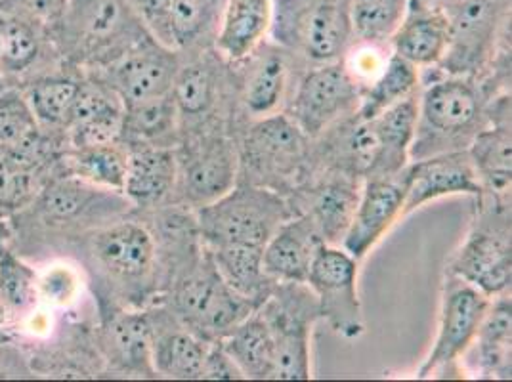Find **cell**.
I'll use <instances>...</instances> for the list:
<instances>
[{"mask_svg": "<svg viewBox=\"0 0 512 382\" xmlns=\"http://www.w3.org/2000/svg\"><path fill=\"white\" fill-rule=\"evenodd\" d=\"M411 2H417V4H423V6H432V8H444L451 4L453 0H411Z\"/></svg>", "mask_w": 512, "mask_h": 382, "instance_id": "cell-46", "label": "cell"}, {"mask_svg": "<svg viewBox=\"0 0 512 382\" xmlns=\"http://www.w3.org/2000/svg\"><path fill=\"white\" fill-rule=\"evenodd\" d=\"M256 310L274 335L276 356L272 379H310V335L314 321L320 318L318 300L310 287L306 283H276Z\"/></svg>", "mask_w": 512, "mask_h": 382, "instance_id": "cell-6", "label": "cell"}, {"mask_svg": "<svg viewBox=\"0 0 512 382\" xmlns=\"http://www.w3.org/2000/svg\"><path fill=\"white\" fill-rule=\"evenodd\" d=\"M50 35L29 20L12 0H0V75L20 77L33 69Z\"/></svg>", "mask_w": 512, "mask_h": 382, "instance_id": "cell-23", "label": "cell"}, {"mask_svg": "<svg viewBox=\"0 0 512 382\" xmlns=\"http://www.w3.org/2000/svg\"><path fill=\"white\" fill-rule=\"evenodd\" d=\"M388 58H384L383 50L379 48V43H365L358 52H354L352 58L342 62L348 69V73L358 81V85L365 88V85H371L384 69Z\"/></svg>", "mask_w": 512, "mask_h": 382, "instance_id": "cell-42", "label": "cell"}, {"mask_svg": "<svg viewBox=\"0 0 512 382\" xmlns=\"http://www.w3.org/2000/svg\"><path fill=\"white\" fill-rule=\"evenodd\" d=\"M411 0H350L348 12L354 37L363 43L390 41L404 22Z\"/></svg>", "mask_w": 512, "mask_h": 382, "instance_id": "cell-38", "label": "cell"}, {"mask_svg": "<svg viewBox=\"0 0 512 382\" xmlns=\"http://www.w3.org/2000/svg\"><path fill=\"white\" fill-rule=\"evenodd\" d=\"M107 354L125 371L155 377L151 363V327L148 316L121 312L107 319L104 327ZM109 360V361H111Z\"/></svg>", "mask_w": 512, "mask_h": 382, "instance_id": "cell-27", "label": "cell"}, {"mask_svg": "<svg viewBox=\"0 0 512 382\" xmlns=\"http://www.w3.org/2000/svg\"><path fill=\"white\" fill-rule=\"evenodd\" d=\"M323 243L310 214L289 218L264 245V272L276 283H306L310 262Z\"/></svg>", "mask_w": 512, "mask_h": 382, "instance_id": "cell-18", "label": "cell"}, {"mask_svg": "<svg viewBox=\"0 0 512 382\" xmlns=\"http://www.w3.org/2000/svg\"><path fill=\"white\" fill-rule=\"evenodd\" d=\"M287 79L289 69L285 58L276 52H270L266 56L262 54L253 65L245 83L243 102L247 111L258 119L276 115L285 100Z\"/></svg>", "mask_w": 512, "mask_h": 382, "instance_id": "cell-33", "label": "cell"}, {"mask_svg": "<svg viewBox=\"0 0 512 382\" xmlns=\"http://www.w3.org/2000/svg\"><path fill=\"white\" fill-rule=\"evenodd\" d=\"M392 54L415 67L440 64L451 44V18L444 8L409 2L404 22L390 37Z\"/></svg>", "mask_w": 512, "mask_h": 382, "instance_id": "cell-17", "label": "cell"}, {"mask_svg": "<svg viewBox=\"0 0 512 382\" xmlns=\"http://www.w3.org/2000/svg\"><path fill=\"white\" fill-rule=\"evenodd\" d=\"M178 69L172 48L148 37L104 67V85L113 90L123 107L138 106L171 94Z\"/></svg>", "mask_w": 512, "mask_h": 382, "instance_id": "cell-11", "label": "cell"}, {"mask_svg": "<svg viewBox=\"0 0 512 382\" xmlns=\"http://www.w3.org/2000/svg\"><path fill=\"white\" fill-rule=\"evenodd\" d=\"M344 2H346V4H348V2H350V0H344Z\"/></svg>", "mask_w": 512, "mask_h": 382, "instance_id": "cell-47", "label": "cell"}, {"mask_svg": "<svg viewBox=\"0 0 512 382\" xmlns=\"http://www.w3.org/2000/svg\"><path fill=\"white\" fill-rule=\"evenodd\" d=\"M482 191L484 186L469 151L457 149L428 155L413 167H406V201L402 214L446 195H480Z\"/></svg>", "mask_w": 512, "mask_h": 382, "instance_id": "cell-16", "label": "cell"}, {"mask_svg": "<svg viewBox=\"0 0 512 382\" xmlns=\"http://www.w3.org/2000/svg\"><path fill=\"white\" fill-rule=\"evenodd\" d=\"M178 184L176 153L167 146H136L128 151L123 193L132 207H157Z\"/></svg>", "mask_w": 512, "mask_h": 382, "instance_id": "cell-22", "label": "cell"}, {"mask_svg": "<svg viewBox=\"0 0 512 382\" xmlns=\"http://www.w3.org/2000/svg\"><path fill=\"white\" fill-rule=\"evenodd\" d=\"M220 344L237 363L245 379H272L276 344L266 319L258 310L235 325L220 339Z\"/></svg>", "mask_w": 512, "mask_h": 382, "instance_id": "cell-26", "label": "cell"}, {"mask_svg": "<svg viewBox=\"0 0 512 382\" xmlns=\"http://www.w3.org/2000/svg\"><path fill=\"white\" fill-rule=\"evenodd\" d=\"M289 218L291 211L283 197L256 184L234 186L195 214L197 232L209 249L224 245L264 247Z\"/></svg>", "mask_w": 512, "mask_h": 382, "instance_id": "cell-2", "label": "cell"}, {"mask_svg": "<svg viewBox=\"0 0 512 382\" xmlns=\"http://www.w3.org/2000/svg\"><path fill=\"white\" fill-rule=\"evenodd\" d=\"M511 300L501 298L491 304L469 350L474 354L476 369L490 377L511 379Z\"/></svg>", "mask_w": 512, "mask_h": 382, "instance_id": "cell-29", "label": "cell"}, {"mask_svg": "<svg viewBox=\"0 0 512 382\" xmlns=\"http://www.w3.org/2000/svg\"><path fill=\"white\" fill-rule=\"evenodd\" d=\"M419 117V100L415 94L384 109L371 119L379 140V159L369 176H392L406 169L407 155L413 144Z\"/></svg>", "mask_w": 512, "mask_h": 382, "instance_id": "cell-24", "label": "cell"}, {"mask_svg": "<svg viewBox=\"0 0 512 382\" xmlns=\"http://www.w3.org/2000/svg\"><path fill=\"white\" fill-rule=\"evenodd\" d=\"M151 37L128 0H69L50 33L60 54L75 64L106 67Z\"/></svg>", "mask_w": 512, "mask_h": 382, "instance_id": "cell-1", "label": "cell"}, {"mask_svg": "<svg viewBox=\"0 0 512 382\" xmlns=\"http://www.w3.org/2000/svg\"><path fill=\"white\" fill-rule=\"evenodd\" d=\"M178 117L199 119L214 106L216 83L213 71L205 64H192L178 69L171 88Z\"/></svg>", "mask_w": 512, "mask_h": 382, "instance_id": "cell-39", "label": "cell"}, {"mask_svg": "<svg viewBox=\"0 0 512 382\" xmlns=\"http://www.w3.org/2000/svg\"><path fill=\"white\" fill-rule=\"evenodd\" d=\"M178 121V111L171 94L125 107L121 138L132 146H165Z\"/></svg>", "mask_w": 512, "mask_h": 382, "instance_id": "cell-34", "label": "cell"}, {"mask_svg": "<svg viewBox=\"0 0 512 382\" xmlns=\"http://www.w3.org/2000/svg\"><path fill=\"white\" fill-rule=\"evenodd\" d=\"M127 157L125 149L115 144L90 146V148H71L65 155L67 174L88 182L104 190L121 191L127 176Z\"/></svg>", "mask_w": 512, "mask_h": 382, "instance_id": "cell-30", "label": "cell"}, {"mask_svg": "<svg viewBox=\"0 0 512 382\" xmlns=\"http://www.w3.org/2000/svg\"><path fill=\"white\" fill-rule=\"evenodd\" d=\"M41 167L22 155L0 148V216L22 211L41 190Z\"/></svg>", "mask_w": 512, "mask_h": 382, "instance_id": "cell-37", "label": "cell"}, {"mask_svg": "<svg viewBox=\"0 0 512 382\" xmlns=\"http://www.w3.org/2000/svg\"><path fill=\"white\" fill-rule=\"evenodd\" d=\"M306 285L316 295L320 318L344 339L363 333L358 297V260L342 247L323 243L310 262Z\"/></svg>", "mask_w": 512, "mask_h": 382, "instance_id": "cell-7", "label": "cell"}, {"mask_svg": "<svg viewBox=\"0 0 512 382\" xmlns=\"http://www.w3.org/2000/svg\"><path fill=\"white\" fill-rule=\"evenodd\" d=\"M490 306V297L463 279L457 277L455 283H449L442 300L438 335L417 373V379H428L436 371L465 356Z\"/></svg>", "mask_w": 512, "mask_h": 382, "instance_id": "cell-12", "label": "cell"}, {"mask_svg": "<svg viewBox=\"0 0 512 382\" xmlns=\"http://www.w3.org/2000/svg\"><path fill=\"white\" fill-rule=\"evenodd\" d=\"M304 134L287 115L264 117L251 128L245 140V155L251 167L264 174L289 178L304 155Z\"/></svg>", "mask_w": 512, "mask_h": 382, "instance_id": "cell-19", "label": "cell"}, {"mask_svg": "<svg viewBox=\"0 0 512 382\" xmlns=\"http://www.w3.org/2000/svg\"><path fill=\"white\" fill-rule=\"evenodd\" d=\"M96 264L128 295L146 297L157 274V243L150 230L132 220L111 222L92 237Z\"/></svg>", "mask_w": 512, "mask_h": 382, "instance_id": "cell-8", "label": "cell"}, {"mask_svg": "<svg viewBox=\"0 0 512 382\" xmlns=\"http://www.w3.org/2000/svg\"><path fill=\"white\" fill-rule=\"evenodd\" d=\"M419 85V67L409 64L396 54L388 56L381 75L362 90V100L356 117L371 121L415 92Z\"/></svg>", "mask_w": 512, "mask_h": 382, "instance_id": "cell-31", "label": "cell"}, {"mask_svg": "<svg viewBox=\"0 0 512 382\" xmlns=\"http://www.w3.org/2000/svg\"><path fill=\"white\" fill-rule=\"evenodd\" d=\"M214 0H174L169 16V48L197 43L211 23Z\"/></svg>", "mask_w": 512, "mask_h": 382, "instance_id": "cell-40", "label": "cell"}, {"mask_svg": "<svg viewBox=\"0 0 512 382\" xmlns=\"http://www.w3.org/2000/svg\"><path fill=\"white\" fill-rule=\"evenodd\" d=\"M511 224L476 226L451 264L453 276L463 279L488 297L511 287Z\"/></svg>", "mask_w": 512, "mask_h": 382, "instance_id": "cell-15", "label": "cell"}, {"mask_svg": "<svg viewBox=\"0 0 512 382\" xmlns=\"http://www.w3.org/2000/svg\"><path fill=\"white\" fill-rule=\"evenodd\" d=\"M404 201L406 169L392 176H367L350 226L342 237V249L362 260L402 216Z\"/></svg>", "mask_w": 512, "mask_h": 382, "instance_id": "cell-13", "label": "cell"}, {"mask_svg": "<svg viewBox=\"0 0 512 382\" xmlns=\"http://www.w3.org/2000/svg\"><path fill=\"white\" fill-rule=\"evenodd\" d=\"M148 321L151 327V363L155 375L182 381L201 379L203 361L211 342L186 329L174 314L161 321L148 316Z\"/></svg>", "mask_w": 512, "mask_h": 382, "instance_id": "cell-20", "label": "cell"}, {"mask_svg": "<svg viewBox=\"0 0 512 382\" xmlns=\"http://www.w3.org/2000/svg\"><path fill=\"white\" fill-rule=\"evenodd\" d=\"M470 159L482 186L505 191L511 186V130L507 127L480 130L472 140Z\"/></svg>", "mask_w": 512, "mask_h": 382, "instance_id": "cell-36", "label": "cell"}, {"mask_svg": "<svg viewBox=\"0 0 512 382\" xmlns=\"http://www.w3.org/2000/svg\"><path fill=\"white\" fill-rule=\"evenodd\" d=\"M79 88L81 83L71 77L48 75L35 79L22 92L41 127L65 130L71 119Z\"/></svg>", "mask_w": 512, "mask_h": 382, "instance_id": "cell-32", "label": "cell"}, {"mask_svg": "<svg viewBox=\"0 0 512 382\" xmlns=\"http://www.w3.org/2000/svg\"><path fill=\"white\" fill-rule=\"evenodd\" d=\"M264 247L253 245H224L209 251L218 274L222 279L256 306H260L272 293L276 281L264 272L262 264Z\"/></svg>", "mask_w": 512, "mask_h": 382, "instance_id": "cell-28", "label": "cell"}, {"mask_svg": "<svg viewBox=\"0 0 512 382\" xmlns=\"http://www.w3.org/2000/svg\"><path fill=\"white\" fill-rule=\"evenodd\" d=\"M201 379H211V381H239L245 379L241 369L237 367L230 354L224 350L220 340H214L209 344L207 356L203 361L201 369Z\"/></svg>", "mask_w": 512, "mask_h": 382, "instance_id": "cell-44", "label": "cell"}, {"mask_svg": "<svg viewBox=\"0 0 512 382\" xmlns=\"http://www.w3.org/2000/svg\"><path fill=\"white\" fill-rule=\"evenodd\" d=\"M348 178L346 174L337 182L325 184L318 193L314 209L308 213L327 245H337L339 237L342 241L358 203L360 193Z\"/></svg>", "mask_w": 512, "mask_h": 382, "instance_id": "cell-35", "label": "cell"}, {"mask_svg": "<svg viewBox=\"0 0 512 382\" xmlns=\"http://www.w3.org/2000/svg\"><path fill=\"white\" fill-rule=\"evenodd\" d=\"M176 161L180 188L192 207H205L235 186L239 161L226 136H203L184 155H176Z\"/></svg>", "mask_w": 512, "mask_h": 382, "instance_id": "cell-14", "label": "cell"}, {"mask_svg": "<svg viewBox=\"0 0 512 382\" xmlns=\"http://www.w3.org/2000/svg\"><path fill=\"white\" fill-rule=\"evenodd\" d=\"M41 287H43L46 297L58 300V302H65L73 295L75 281H73V277L69 276V272L60 270V272H54V274L44 277Z\"/></svg>", "mask_w": 512, "mask_h": 382, "instance_id": "cell-45", "label": "cell"}, {"mask_svg": "<svg viewBox=\"0 0 512 382\" xmlns=\"http://www.w3.org/2000/svg\"><path fill=\"white\" fill-rule=\"evenodd\" d=\"M482 117V102L476 86L463 77H449L428 86L419 100V117L413 136V155H428L463 149L474 140Z\"/></svg>", "mask_w": 512, "mask_h": 382, "instance_id": "cell-5", "label": "cell"}, {"mask_svg": "<svg viewBox=\"0 0 512 382\" xmlns=\"http://www.w3.org/2000/svg\"><path fill=\"white\" fill-rule=\"evenodd\" d=\"M256 308L253 300L239 295L222 279L209 251L184 276L178 277L172 293V314L207 342L228 335Z\"/></svg>", "mask_w": 512, "mask_h": 382, "instance_id": "cell-3", "label": "cell"}, {"mask_svg": "<svg viewBox=\"0 0 512 382\" xmlns=\"http://www.w3.org/2000/svg\"><path fill=\"white\" fill-rule=\"evenodd\" d=\"M43 130L22 90L8 88L0 92V148L10 149L43 167L48 155Z\"/></svg>", "mask_w": 512, "mask_h": 382, "instance_id": "cell-25", "label": "cell"}, {"mask_svg": "<svg viewBox=\"0 0 512 382\" xmlns=\"http://www.w3.org/2000/svg\"><path fill=\"white\" fill-rule=\"evenodd\" d=\"M31 207L54 228H79L102 220L113 222L128 213L132 205L121 191L104 190L67 174L43 186Z\"/></svg>", "mask_w": 512, "mask_h": 382, "instance_id": "cell-10", "label": "cell"}, {"mask_svg": "<svg viewBox=\"0 0 512 382\" xmlns=\"http://www.w3.org/2000/svg\"><path fill=\"white\" fill-rule=\"evenodd\" d=\"M157 43L169 48V16L174 0H128Z\"/></svg>", "mask_w": 512, "mask_h": 382, "instance_id": "cell-41", "label": "cell"}, {"mask_svg": "<svg viewBox=\"0 0 512 382\" xmlns=\"http://www.w3.org/2000/svg\"><path fill=\"white\" fill-rule=\"evenodd\" d=\"M362 100V86L341 60L308 71L291 100L289 119L306 138H316L333 127Z\"/></svg>", "mask_w": 512, "mask_h": 382, "instance_id": "cell-9", "label": "cell"}, {"mask_svg": "<svg viewBox=\"0 0 512 382\" xmlns=\"http://www.w3.org/2000/svg\"><path fill=\"white\" fill-rule=\"evenodd\" d=\"M274 0H226L218 18L216 50L228 62L251 58L270 33Z\"/></svg>", "mask_w": 512, "mask_h": 382, "instance_id": "cell-21", "label": "cell"}, {"mask_svg": "<svg viewBox=\"0 0 512 382\" xmlns=\"http://www.w3.org/2000/svg\"><path fill=\"white\" fill-rule=\"evenodd\" d=\"M16 8L29 20L39 23L50 35L58 23L64 18L65 8L69 0H12Z\"/></svg>", "mask_w": 512, "mask_h": 382, "instance_id": "cell-43", "label": "cell"}, {"mask_svg": "<svg viewBox=\"0 0 512 382\" xmlns=\"http://www.w3.org/2000/svg\"><path fill=\"white\" fill-rule=\"evenodd\" d=\"M270 33L318 65L339 62L354 39L344 0H274Z\"/></svg>", "mask_w": 512, "mask_h": 382, "instance_id": "cell-4", "label": "cell"}]
</instances>
